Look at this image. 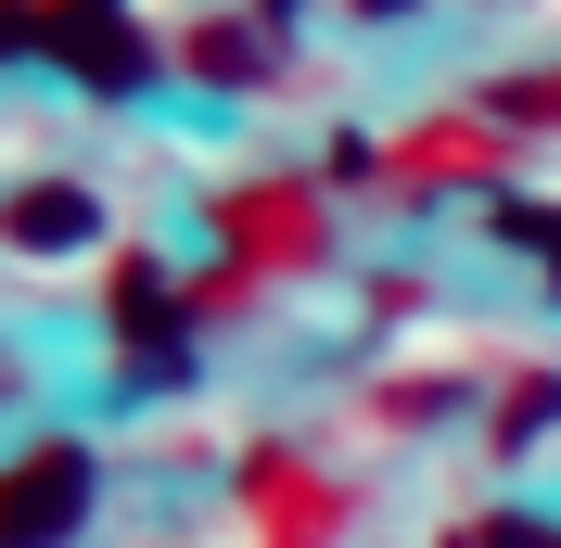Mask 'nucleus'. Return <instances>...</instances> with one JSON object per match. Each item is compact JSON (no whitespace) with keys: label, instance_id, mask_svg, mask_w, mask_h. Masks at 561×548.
Masks as SVG:
<instances>
[{"label":"nucleus","instance_id":"1","mask_svg":"<svg viewBox=\"0 0 561 548\" xmlns=\"http://www.w3.org/2000/svg\"><path fill=\"white\" fill-rule=\"evenodd\" d=\"M77 498H90V459L77 446H38L26 472H0V548H51L77 523Z\"/></svg>","mask_w":561,"mask_h":548},{"label":"nucleus","instance_id":"2","mask_svg":"<svg viewBox=\"0 0 561 548\" xmlns=\"http://www.w3.org/2000/svg\"><path fill=\"white\" fill-rule=\"evenodd\" d=\"M77 230H90L77 192H26V205H13V242H77Z\"/></svg>","mask_w":561,"mask_h":548}]
</instances>
